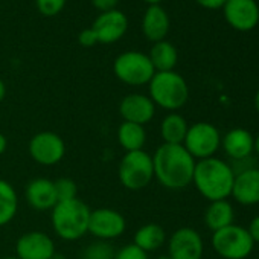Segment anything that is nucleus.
Wrapping results in <instances>:
<instances>
[{
  "label": "nucleus",
  "mask_w": 259,
  "mask_h": 259,
  "mask_svg": "<svg viewBox=\"0 0 259 259\" xmlns=\"http://www.w3.org/2000/svg\"><path fill=\"white\" fill-rule=\"evenodd\" d=\"M195 163L183 145L162 144L153 154L154 179L166 189H185L192 185Z\"/></svg>",
  "instance_id": "obj_1"
},
{
  "label": "nucleus",
  "mask_w": 259,
  "mask_h": 259,
  "mask_svg": "<svg viewBox=\"0 0 259 259\" xmlns=\"http://www.w3.org/2000/svg\"><path fill=\"white\" fill-rule=\"evenodd\" d=\"M233 180V168L218 157L197 160L195 163L192 185L209 201L227 200L232 194Z\"/></svg>",
  "instance_id": "obj_2"
},
{
  "label": "nucleus",
  "mask_w": 259,
  "mask_h": 259,
  "mask_svg": "<svg viewBox=\"0 0 259 259\" xmlns=\"http://www.w3.org/2000/svg\"><path fill=\"white\" fill-rule=\"evenodd\" d=\"M92 209L78 197L58 201L51 210L52 229L64 241H78L89 233Z\"/></svg>",
  "instance_id": "obj_3"
},
{
  "label": "nucleus",
  "mask_w": 259,
  "mask_h": 259,
  "mask_svg": "<svg viewBox=\"0 0 259 259\" xmlns=\"http://www.w3.org/2000/svg\"><path fill=\"white\" fill-rule=\"evenodd\" d=\"M150 98L156 107L168 111L180 110L189 99V87L186 79L177 73L171 72H156L148 84Z\"/></svg>",
  "instance_id": "obj_4"
},
{
  "label": "nucleus",
  "mask_w": 259,
  "mask_h": 259,
  "mask_svg": "<svg viewBox=\"0 0 259 259\" xmlns=\"http://www.w3.org/2000/svg\"><path fill=\"white\" fill-rule=\"evenodd\" d=\"M119 183L128 191H141L154 180L153 156L145 150L125 153L117 166Z\"/></svg>",
  "instance_id": "obj_5"
},
{
  "label": "nucleus",
  "mask_w": 259,
  "mask_h": 259,
  "mask_svg": "<svg viewBox=\"0 0 259 259\" xmlns=\"http://www.w3.org/2000/svg\"><path fill=\"white\" fill-rule=\"evenodd\" d=\"M113 72L120 82L133 87L150 84L156 73L148 54L139 51H126L119 54L113 63Z\"/></svg>",
  "instance_id": "obj_6"
},
{
  "label": "nucleus",
  "mask_w": 259,
  "mask_h": 259,
  "mask_svg": "<svg viewBox=\"0 0 259 259\" xmlns=\"http://www.w3.org/2000/svg\"><path fill=\"white\" fill-rule=\"evenodd\" d=\"M212 247L223 259H245L253 251L254 242L245 227L235 223L212 232Z\"/></svg>",
  "instance_id": "obj_7"
},
{
  "label": "nucleus",
  "mask_w": 259,
  "mask_h": 259,
  "mask_svg": "<svg viewBox=\"0 0 259 259\" xmlns=\"http://www.w3.org/2000/svg\"><path fill=\"white\" fill-rule=\"evenodd\" d=\"M183 147L195 160L215 157L221 147L220 130L209 122H195L188 128Z\"/></svg>",
  "instance_id": "obj_8"
},
{
  "label": "nucleus",
  "mask_w": 259,
  "mask_h": 259,
  "mask_svg": "<svg viewBox=\"0 0 259 259\" xmlns=\"http://www.w3.org/2000/svg\"><path fill=\"white\" fill-rule=\"evenodd\" d=\"M28 151L35 163L41 166H54L64 159L66 144L63 138L54 132H40L31 138Z\"/></svg>",
  "instance_id": "obj_9"
},
{
  "label": "nucleus",
  "mask_w": 259,
  "mask_h": 259,
  "mask_svg": "<svg viewBox=\"0 0 259 259\" xmlns=\"http://www.w3.org/2000/svg\"><path fill=\"white\" fill-rule=\"evenodd\" d=\"M125 229H126V220L116 209L99 207L90 212L89 233L95 239L110 242L111 239L122 236Z\"/></svg>",
  "instance_id": "obj_10"
},
{
  "label": "nucleus",
  "mask_w": 259,
  "mask_h": 259,
  "mask_svg": "<svg viewBox=\"0 0 259 259\" xmlns=\"http://www.w3.org/2000/svg\"><path fill=\"white\" fill-rule=\"evenodd\" d=\"M223 16L230 28L239 32H248L259 23V5L256 0H226Z\"/></svg>",
  "instance_id": "obj_11"
},
{
  "label": "nucleus",
  "mask_w": 259,
  "mask_h": 259,
  "mask_svg": "<svg viewBox=\"0 0 259 259\" xmlns=\"http://www.w3.org/2000/svg\"><path fill=\"white\" fill-rule=\"evenodd\" d=\"M203 253V238L192 227H180L168 239V256L171 259H201Z\"/></svg>",
  "instance_id": "obj_12"
},
{
  "label": "nucleus",
  "mask_w": 259,
  "mask_h": 259,
  "mask_svg": "<svg viewBox=\"0 0 259 259\" xmlns=\"http://www.w3.org/2000/svg\"><path fill=\"white\" fill-rule=\"evenodd\" d=\"M55 253L54 239L41 230L26 232L16 242V256L19 259H52Z\"/></svg>",
  "instance_id": "obj_13"
},
{
  "label": "nucleus",
  "mask_w": 259,
  "mask_h": 259,
  "mask_svg": "<svg viewBox=\"0 0 259 259\" xmlns=\"http://www.w3.org/2000/svg\"><path fill=\"white\" fill-rule=\"evenodd\" d=\"M96 37L98 43L110 45L120 40L128 29V19L119 10H111L107 13H99L90 28Z\"/></svg>",
  "instance_id": "obj_14"
},
{
  "label": "nucleus",
  "mask_w": 259,
  "mask_h": 259,
  "mask_svg": "<svg viewBox=\"0 0 259 259\" xmlns=\"http://www.w3.org/2000/svg\"><path fill=\"white\" fill-rule=\"evenodd\" d=\"M119 114L122 120L144 125L151 122L156 114V105L148 95L130 93L119 102Z\"/></svg>",
  "instance_id": "obj_15"
},
{
  "label": "nucleus",
  "mask_w": 259,
  "mask_h": 259,
  "mask_svg": "<svg viewBox=\"0 0 259 259\" xmlns=\"http://www.w3.org/2000/svg\"><path fill=\"white\" fill-rule=\"evenodd\" d=\"M233 200L242 206L259 203V168H247L235 174L232 194Z\"/></svg>",
  "instance_id": "obj_16"
},
{
  "label": "nucleus",
  "mask_w": 259,
  "mask_h": 259,
  "mask_svg": "<svg viewBox=\"0 0 259 259\" xmlns=\"http://www.w3.org/2000/svg\"><path fill=\"white\" fill-rule=\"evenodd\" d=\"M25 195H26L28 204L34 210H38V212L52 210L54 206L58 203L54 180H49L45 177L31 180L25 189Z\"/></svg>",
  "instance_id": "obj_17"
},
{
  "label": "nucleus",
  "mask_w": 259,
  "mask_h": 259,
  "mask_svg": "<svg viewBox=\"0 0 259 259\" xmlns=\"http://www.w3.org/2000/svg\"><path fill=\"white\" fill-rule=\"evenodd\" d=\"M221 147L232 160H245L254 151V138L245 128H233L221 136Z\"/></svg>",
  "instance_id": "obj_18"
},
{
  "label": "nucleus",
  "mask_w": 259,
  "mask_h": 259,
  "mask_svg": "<svg viewBox=\"0 0 259 259\" xmlns=\"http://www.w3.org/2000/svg\"><path fill=\"white\" fill-rule=\"evenodd\" d=\"M169 16L160 5H150L142 17V32L147 40L157 43L166 38L169 32Z\"/></svg>",
  "instance_id": "obj_19"
},
{
  "label": "nucleus",
  "mask_w": 259,
  "mask_h": 259,
  "mask_svg": "<svg viewBox=\"0 0 259 259\" xmlns=\"http://www.w3.org/2000/svg\"><path fill=\"white\" fill-rule=\"evenodd\" d=\"M116 136H117V142H119L120 148L125 153L141 151V150H144V147L147 144L145 126L139 125V123H133V122L122 120V123L117 126Z\"/></svg>",
  "instance_id": "obj_20"
},
{
  "label": "nucleus",
  "mask_w": 259,
  "mask_h": 259,
  "mask_svg": "<svg viewBox=\"0 0 259 259\" xmlns=\"http://www.w3.org/2000/svg\"><path fill=\"white\" fill-rule=\"evenodd\" d=\"M166 242V232L160 224L148 223L141 226L133 238V244L144 250L145 253H151L159 250Z\"/></svg>",
  "instance_id": "obj_21"
},
{
  "label": "nucleus",
  "mask_w": 259,
  "mask_h": 259,
  "mask_svg": "<svg viewBox=\"0 0 259 259\" xmlns=\"http://www.w3.org/2000/svg\"><path fill=\"white\" fill-rule=\"evenodd\" d=\"M188 128L189 123L180 113H168L160 123V136L163 139V144L183 145Z\"/></svg>",
  "instance_id": "obj_22"
},
{
  "label": "nucleus",
  "mask_w": 259,
  "mask_h": 259,
  "mask_svg": "<svg viewBox=\"0 0 259 259\" xmlns=\"http://www.w3.org/2000/svg\"><path fill=\"white\" fill-rule=\"evenodd\" d=\"M233 220H235V210L227 200L210 201L204 212V223L207 229H210L212 232H217L220 229L233 224Z\"/></svg>",
  "instance_id": "obj_23"
},
{
  "label": "nucleus",
  "mask_w": 259,
  "mask_h": 259,
  "mask_svg": "<svg viewBox=\"0 0 259 259\" xmlns=\"http://www.w3.org/2000/svg\"><path fill=\"white\" fill-rule=\"evenodd\" d=\"M148 57L156 72H171L179 61V52L176 46L168 40L154 43Z\"/></svg>",
  "instance_id": "obj_24"
},
{
  "label": "nucleus",
  "mask_w": 259,
  "mask_h": 259,
  "mask_svg": "<svg viewBox=\"0 0 259 259\" xmlns=\"http://www.w3.org/2000/svg\"><path fill=\"white\" fill-rule=\"evenodd\" d=\"M19 210V197L14 186L0 179V227L10 224Z\"/></svg>",
  "instance_id": "obj_25"
},
{
  "label": "nucleus",
  "mask_w": 259,
  "mask_h": 259,
  "mask_svg": "<svg viewBox=\"0 0 259 259\" xmlns=\"http://www.w3.org/2000/svg\"><path fill=\"white\" fill-rule=\"evenodd\" d=\"M114 248L110 245L108 241L95 239L81 251V259H113Z\"/></svg>",
  "instance_id": "obj_26"
},
{
  "label": "nucleus",
  "mask_w": 259,
  "mask_h": 259,
  "mask_svg": "<svg viewBox=\"0 0 259 259\" xmlns=\"http://www.w3.org/2000/svg\"><path fill=\"white\" fill-rule=\"evenodd\" d=\"M54 186H55V194H57L58 201H66V200L76 198L78 186H76L75 180L67 179V177H63V179L55 180L54 182Z\"/></svg>",
  "instance_id": "obj_27"
},
{
  "label": "nucleus",
  "mask_w": 259,
  "mask_h": 259,
  "mask_svg": "<svg viewBox=\"0 0 259 259\" xmlns=\"http://www.w3.org/2000/svg\"><path fill=\"white\" fill-rule=\"evenodd\" d=\"M66 2L67 0H35V7L40 14L46 17H54L64 10Z\"/></svg>",
  "instance_id": "obj_28"
},
{
  "label": "nucleus",
  "mask_w": 259,
  "mask_h": 259,
  "mask_svg": "<svg viewBox=\"0 0 259 259\" xmlns=\"http://www.w3.org/2000/svg\"><path fill=\"white\" fill-rule=\"evenodd\" d=\"M113 259H148V253H145L135 244H126L114 253Z\"/></svg>",
  "instance_id": "obj_29"
},
{
  "label": "nucleus",
  "mask_w": 259,
  "mask_h": 259,
  "mask_svg": "<svg viewBox=\"0 0 259 259\" xmlns=\"http://www.w3.org/2000/svg\"><path fill=\"white\" fill-rule=\"evenodd\" d=\"M119 0H92V5L99 11V13H107L111 10H116Z\"/></svg>",
  "instance_id": "obj_30"
},
{
  "label": "nucleus",
  "mask_w": 259,
  "mask_h": 259,
  "mask_svg": "<svg viewBox=\"0 0 259 259\" xmlns=\"http://www.w3.org/2000/svg\"><path fill=\"white\" fill-rule=\"evenodd\" d=\"M78 40H79V45H81V46H84V48H92V46L98 45L96 37H95V34H93V31H92L90 28H89V29L81 31V34H79Z\"/></svg>",
  "instance_id": "obj_31"
},
{
  "label": "nucleus",
  "mask_w": 259,
  "mask_h": 259,
  "mask_svg": "<svg viewBox=\"0 0 259 259\" xmlns=\"http://www.w3.org/2000/svg\"><path fill=\"white\" fill-rule=\"evenodd\" d=\"M195 2L206 10H221L223 5L226 4V0H195Z\"/></svg>",
  "instance_id": "obj_32"
},
{
  "label": "nucleus",
  "mask_w": 259,
  "mask_h": 259,
  "mask_svg": "<svg viewBox=\"0 0 259 259\" xmlns=\"http://www.w3.org/2000/svg\"><path fill=\"white\" fill-rule=\"evenodd\" d=\"M247 232L250 233L253 242H259V215H256V217L250 221V224H248V227H247Z\"/></svg>",
  "instance_id": "obj_33"
},
{
  "label": "nucleus",
  "mask_w": 259,
  "mask_h": 259,
  "mask_svg": "<svg viewBox=\"0 0 259 259\" xmlns=\"http://www.w3.org/2000/svg\"><path fill=\"white\" fill-rule=\"evenodd\" d=\"M8 148V139L4 133H0V156H2Z\"/></svg>",
  "instance_id": "obj_34"
},
{
  "label": "nucleus",
  "mask_w": 259,
  "mask_h": 259,
  "mask_svg": "<svg viewBox=\"0 0 259 259\" xmlns=\"http://www.w3.org/2000/svg\"><path fill=\"white\" fill-rule=\"evenodd\" d=\"M5 96H7V85L2 79H0V102L5 99Z\"/></svg>",
  "instance_id": "obj_35"
},
{
  "label": "nucleus",
  "mask_w": 259,
  "mask_h": 259,
  "mask_svg": "<svg viewBox=\"0 0 259 259\" xmlns=\"http://www.w3.org/2000/svg\"><path fill=\"white\" fill-rule=\"evenodd\" d=\"M142 2H145L150 7V5H160L163 0H142Z\"/></svg>",
  "instance_id": "obj_36"
},
{
  "label": "nucleus",
  "mask_w": 259,
  "mask_h": 259,
  "mask_svg": "<svg viewBox=\"0 0 259 259\" xmlns=\"http://www.w3.org/2000/svg\"><path fill=\"white\" fill-rule=\"evenodd\" d=\"M254 108H256V111L259 113V89H257V92H256V95H254Z\"/></svg>",
  "instance_id": "obj_37"
},
{
  "label": "nucleus",
  "mask_w": 259,
  "mask_h": 259,
  "mask_svg": "<svg viewBox=\"0 0 259 259\" xmlns=\"http://www.w3.org/2000/svg\"><path fill=\"white\" fill-rule=\"evenodd\" d=\"M254 153L259 156V135L254 138Z\"/></svg>",
  "instance_id": "obj_38"
},
{
  "label": "nucleus",
  "mask_w": 259,
  "mask_h": 259,
  "mask_svg": "<svg viewBox=\"0 0 259 259\" xmlns=\"http://www.w3.org/2000/svg\"><path fill=\"white\" fill-rule=\"evenodd\" d=\"M52 259H67L64 254H60V253H55L54 256H52Z\"/></svg>",
  "instance_id": "obj_39"
},
{
  "label": "nucleus",
  "mask_w": 259,
  "mask_h": 259,
  "mask_svg": "<svg viewBox=\"0 0 259 259\" xmlns=\"http://www.w3.org/2000/svg\"><path fill=\"white\" fill-rule=\"evenodd\" d=\"M156 259H171L169 256H168V253L166 254H160V256H157Z\"/></svg>",
  "instance_id": "obj_40"
},
{
  "label": "nucleus",
  "mask_w": 259,
  "mask_h": 259,
  "mask_svg": "<svg viewBox=\"0 0 259 259\" xmlns=\"http://www.w3.org/2000/svg\"><path fill=\"white\" fill-rule=\"evenodd\" d=\"M2 259H19L17 256H5V257H2Z\"/></svg>",
  "instance_id": "obj_41"
},
{
  "label": "nucleus",
  "mask_w": 259,
  "mask_h": 259,
  "mask_svg": "<svg viewBox=\"0 0 259 259\" xmlns=\"http://www.w3.org/2000/svg\"><path fill=\"white\" fill-rule=\"evenodd\" d=\"M257 259H259V257H257Z\"/></svg>",
  "instance_id": "obj_42"
}]
</instances>
